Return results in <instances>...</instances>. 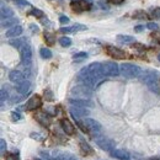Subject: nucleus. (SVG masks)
Here are the masks:
<instances>
[{
    "label": "nucleus",
    "mask_w": 160,
    "mask_h": 160,
    "mask_svg": "<svg viewBox=\"0 0 160 160\" xmlns=\"http://www.w3.org/2000/svg\"><path fill=\"white\" fill-rule=\"evenodd\" d=\"M158 73L153 70H145L142 72L140 74V80L147 85V88L153 91L154 94H160V84L158 79Z\"/></svg>",
    "instance_id": "f257e3e1"
},
{
    "label": "nucleus",
    "mask_w": 160,
    "mask_h": 160,
    "mask_svg": "<svg viewBox=\"0 0 160 160\" xmlns=\"http://www.w3.org/2000/svg\"><path fill=\"white\" fill-rule=\"evenodd\" d=\"M120 70H121V75L123 78H127V79L138 78V77H140V74H142V69H140L138 65L132 64V63H123V64H121Z\"/></svg>",
    "instance_id": "f03ea898"
},
{
    "label": "nucleus",
    "mask_w": 160,
    "mask_h": 160,
    "mask_svg": "<svg viewBox=\"0 0 160 160\" xmlns=\"http://www.w3.org/2000/svg\"><path fill=\"white\" fill-rule=\"evenodd\" d=\"M91 94H92V89L88 85H84V84L77 85L70 90V95H72L73 99H86V100H89Z\"/></svg>",
    "instance_id": "7ed1b4c3"
},
{
    "label": "nucleus",
    "mask_w": 160,
    "mask_h": 160,
    "mask_svg": "<svg viewBox=\"0 0 160 160\" xmlns=\"http://www.w3.org/2000/svg\"><path fill=\"white\" fill-rule=\"evenodd\" d=\"M78 80H79L81 84L90 86L91 89H92V88H95V86H96V82H98V80L95 79V78L89 73L88 67L82 68L79 73H78Z\"/></svg>",
    "instance_id": "20e7f679"
},
{
    "label": "nucleus",
    "mask_w": 160,
    "mask_h": 160,
    "mask_svg": "<svg viewBox=\"0 0 160 160\" xmlns=\"http://www.w3.org/2000/svg\"><path fill=\"white\" fill-rule=\"evenodd\" d=\"M95 143L98 144V147H100L102 150L105 152H112L115 149V140H112L108 137H105V136H96L94 137Z\"/></svg>",
    "instance_id": "39448f33"
},
{
    "label": "nucleus",
    "mask_w": 160,
    "mask_h": 160,
    "mask_svg": "<svg viewBox=\"0 0 160 160\" xmlns=\"http://www.w3.org/2000/svg\"><path fill=\"white\" fill-rule=\"evenodd\" d=\"M21 54V63L25 68H31L32 64V48L30 44H23L20 51Z\"/></svg>",
    "instance_id": "423d86ee"
},
{
    "label": "nucleus",
    "mask_w": 160,
    "mask_h": 160,
    "mask_svg": "<svg viewBox=\"0 0 160 160\" xmlns=\"http://www.w3.org/2000/svg\"><path fill=\"white\" fill-rule=\"evenodd\" d=\"M88 70H89V73H90L95 79L98 80V81L105 77V74H103V64H102V63L94 62V63L89 64V65H88Z\"/></svg>",
    "instance_id": "0eeeda50"
},
{
    "label": "nucleus",
    "mask_w": 160,
    "mask_h": 160,
    "mask_svg": "<svg viewBox=\"0 0 160 160\" xmlns=\"http://www.w3.org/2000/svg\"><path fill=\"white\" fill-rule=\"evenodd\" d=\"M103 74L105 77H117L121 74L120 67L115 62H105L103 63Z\"/></svg>",
    "instance_id": "6e6552de"
},
{
    "label": "nucleus",
    "mask_w": 160,
    "mask_h": 160,
    "mask_svg": "<svg viewBox=\"0 0 160 160\" xmlns=\"http://www.w3.org/2000/svg\"><path fill=\"white\" fill-rule=\"evenodd\" d=\"M69 112H70V115L73 116L74 120H79L80 117H86L90 113V111L86 107H84V106H77V105H70Z\"/></svg>",
    "instance_id": "1a4fd4ad"
},
{
    "label": "nucleus",
    "mask_w": 160,
    "mask_h": 160,
    "mask_svg": "<svg viewBox=\"0 0 160 160\" xmlns=\"http://www.w3.org/2000/svg\"><path fill=\"white\" fill-rule=\"evenodd\" d=\"M82 122L85 123V126H86L88 131H89V132H91V133H92L95 137L100 134L101 124L98 122V121L92 120V118H84V121H82Z\"/></svg>",
    "instance_id": "9d476101"
},
{
    "label": "nucleus",
    "mask_w": 160,
    "mask_h": 160,
    "mask_svg": "<svg viewBox=\"0 0 160 160\" xmlns=\"http://www.w3.org/2000/svg\"><path fill=\"white\" fill-rule=\"evenodd\" d=\"M106 52H107L108 56H111L115 59H124L127 57L126 52H123L122 49L117 48V47H113V46H107L106 47Z\"/></svg>",
    "instance_id": "9b49d317"
},
{
    "label": "nucleus",
    "mask_w": 160,
    "mask_h": 160,
    "mask_svg": "<svg viewBox=\"0 0 160 160\" xmlns=\"http://www.w3.org/2000/svg\"><path fill=\"white\" fill-rule=\"evenodd\" d=\"M41 106H42V99H41V96H38V95H33L30 100L27 101L25 108L28 110V111H32V110H37V108H40Z\"/></svg>",
    "instance_id": "f8f14e48"
},
{
    "label": "nucleus",
    "mask_w": 160,
    "mask_h": 160,
    "mask_svg": "<svg viewBox=\"0 0 160 160\" xmlns=\"http://www.w3.org/2000/svg\"><path fill=\"white\" fill-rule=\"evenodd\" d=\"M60 127H62V129L65 134H68V136L75 134V127L73 126V123L69 120H67V118L60 120Z\"/></svg>",
    "instance_id": "ddd939ff"
},
{
    "label": "nucleus",
    "mask_w": 160,
    "mask_h": 160,
    "mask_svg": "<svg viewBox=\"0 0 160 160\" xmlns=\"http://www.w3.org/2000/svg\"><path fill=\"white\" fill-rule=\"evenodd\" d=\"M22 31H23V28L21 27L20 25H16V26H14V27H10V28L5 32V36H6L8 38H16V37H19L20 35H22Z\"/></svg>",
    "instance_id": "4468645a"
},
{
    "label": "nucleus",
    "mask_w": 160,
    "mask_h": 160,
    "mask_svg": "<svg viewBox=\"0 0 160 160\" xmlns=\"http://www.w3.org/2000/svg\"><path fill=\"white\" fill-rule=\"evenodd\" d=\"M110 153H111V157H113V158H116L118 160H131L129 153L123 150V149H113Z\"/></svg>",
    "instance_id": "2eb2a0df"
},
{
    "label": "nucleus",
    "mask_w": 160,
    "mask_h": 160,
    "mask_svg": "<svg viewBox=\"0 0 160 160\" xmlns=\"http://www.w3.org/2000/svg\"><path fill=\"white\" fill-rule=\"evenodd\" d=\"M31 89V82L28 80H23L19 84H16V91L20 95H26Z\"/></svg>",
    "instance_id": "dca6fc26"
},
{
    "label": "nucleus",
    "mask_w": 160,
    "mask_h": 160,
    "mask_svg": "<svg viewBox=\"0 0 160 160\" xmlns=\"http://www.w3.org/2000/svg\"><path fill=\"white\" fill-rule=\"evenodd\" d=\"M88 27L85 25H80V23H77V25H73L70 27H62L59 28V31L62 33H72V32H78V31H84L86 30Z\"/></svg>",
    "instance_id": "f3484780"
},
{
    "label": "nucleus",
    "mask_w": 160,
    "mask_h": 160,
    "mask_svg": "<svg viewBox=\"0 0 160 160\" xmlns=\"http://www.w3.org/2000/svg\"><path fill=\"white\" fill-rule=\"evenodd\" d=\"M9 79H10L11 82L19 84V82L25 80V74H23L22 72H20V70H12V72H10V74H9Z\"/></svg>",
    "instance_id": "a211bd4d"
},
{
    "label": "nucleus",
    "mask_w": 160,
    "mask_h": 160,
    "mask_svg": "<svg viewBox=\"0 0 160 160\" xmlns=\"http://www.w3.org/2000/svg\"><path fill=\"white\" fill-rule=\"evenodd\" d=\"M35 120L37 121L38 123H41L42 126H44V127H49V124H51V118H49V116H48L47 113H44V112H38V113H36V115H35Z\"/></svg>",
    "instance_id": "6ab92c4d"
},
{
    "label": "nucleus",
    "mask_w": 160,
    "mask_h": 160,
    "mask_svg": "<svg viewBox=\"0 0 160 160\" xmlns=\"http://www.w3.org/2000/svg\"><path fill=\"white\" fill-rule=\"evenodd\" d=\"M72 9L80 12V11H84V10H89V9H90V5H89L85 0H75V1L72 4Z\"/></svg>",
    "instance_id": "aec40b11"
},
{
    "label": "nucleus",
    "mask_w": 160,
    "mask_h": 160,
    "mask_svg": "<svg viewBox=\"0 0 160 160\" xmlns=\"http://www.w3.org/2000/svg\"><path fill=\"white\" fill-rule=\"evenodd\" d=\"M80 152L82 155H92L94 154V149L85 142V140H80Z\"/></svg>",
    "instance_id": "412c9836"
},
{
    "label": "nucleus",
    "mask_w": 160,
    "mask_h": 160,
    "mask_svg": "<svg viewBox=\"0 0 160 160\" xmlns=\"http://www.w3.org/2000/svg\"><path fill=\"white\" fill-rule=\"evenodd\" d=\"M69 103L70 105H77V106H84V107H91L92 103L90 100L86 99H69Z\"/></svg>",
    "instance_id": "4be33fe9"
},
{
    "label": "nucleus",
    "mask_w": 160,
    "mask_h": 160,
    "mask_svg": "<svg viewBox=\"0 0 160 160\" xmlns=\"http://www.w3.org/2000/svg\"><path fill=\"white\" fill-rule=\"evenodd\" d=\"M19 23V19L18 18H9V19H5V20H1V27L5 28V27H14Z\"/></svg>",
    "instance_id": "5701e85b"
},
{
    "label": "nucleus",
    "mask_w": 160,
    "mask_h": 160,
    "mask_svg": "<svg viewBox=\"0 0 160 160\" xmlns=\"http://www.w3.org/2000/svg\"><path fill=\"white\" fill-rule=\"evenodd\" d=\"M116 40H117L118 43L128 44V43H133V42H134V37L128 36V35H118V36L116 37Z\"/></svg>",
    "instance_id": "b1692460"
},
{
    "label": "nucleus",
    "mask_w": 160,
    "mask_h": 160,
    "mask_svg": "<svg viewBox=\"0 0 160 160\" xmlns=\"http://www.w3.org/2000/svg\"><path fill=\"white\" fill-rule=\"evenodd\" d=\"M14 16V11L10 9V8H5V6H1V20H5V19H9V18H12Z\"/></svg>",
    "instance_id": "393cba45"
},
{
    "label": "nucleus",
    "mask_w": 160,
    "mask_h": 160,
    "mask_svg": "<svg viewBox=\"0 0 160 160\" xmlns=\"http://www.w3.org/2000/svg\"><path fill=\"white\" fill-rule=\"evenodd\" d=\"M44 41H46L47 44L53 46L56 43V36L53 33H51V32H44Z\"/></svg>",
    "instance_id": "a878e982"
},
{
    "label": "nucleus",
    "mask_w": 160,
    "mask_h": 160,
    "mask_svg": "<svg viewBox=\"0 0 160 160\" xmlns=\"http://www.w3.org/2000/svg\"><path fill=\"white\" fill-rule=\"evenodd\" d=\"M9 44L10 46H12V47H15V48H22V46L23 44H26L25 43V40H20V38H15V40H10L9 41Z\"/></svg>",
    "instance_id": "bb28decb"
},
{
    "label": "nucleus",
    "mask_w": 160,
    "mask_h": 160,
    "mask_svg": "<svg viewBox=\"0 0 160 160\" xmlns=\"http://www.w3.org/2000/svg\"><path fill=\"white\" fill-rule=\"evenodd\" d=\"M40 54L43 59H51V58H52V52H51V49H48V48H46V47L41 48Z\"/></svg>",
    "instance_id": "cd10ccee"
},
{
    "label": "nucleus",
    "mask_w": 160,
    "mask_h": 160,
    "mask_svg": "<svg viewBox=\"0 0 160 160\" xmlns=\"http://www.w3.org/2000/svg\"><path fill=\"white\" fill-rule=\"evenodd\" d=\"M86 58H88V53L86 52H79V53L73 56V59L75 62H81V60H85Z\"/></svg>",
    "instance_id": "c85d7f7f"
},
{
    "label": "nucleus",
    "mask_w": 160,
    "mask_h": 160,
    "mask_svg": "<svg viewBox=\"0 0 160 160\" xmlns=\"http://www.w3.org/2000/svg\"><path fill=\"white\" fill-rule=\"evenodd\" d=\"M9 99V92L6 90V86H2L1 88V106H4L5 101Z\"/></svg>",
    "instance_id": "c756f323"
},
{
    "label": "nucleus",
    "mask_w": 160,
    "mask_h": 160,
    "mask_svg": "<svg viewBox=\"0 0 160 160\" xmlns=\"http://www.w3.org/2000/svg\"><path fill=\"white\" fill-rule=\"evenodd\" d=\"M40 155L44 160H54L53 155H52V153H51V152H47V150H41Z\"/></svg>",
    "instance_id": "7c9ffc66"
},
{
    "label": "nucleus",
    "mask_w": 160,
    "mask_h": 160,
    "mask_svg": "<svg viewBox=\"0 0 160 160\" xmlns=\"http://www.w3.org/2000/svg\"><path fill=\"white\" fill-rule=\"evenodd\" d=\"M59 43L60 46H63V47H70L72 46V40L69 37H60Z\"/></svg>",
    "instance_id": "2f4dec72"
},
{
    "label": "nucleus",
    "mask_w": 160,
    "mask_h": 160,
    "mask_svg": "<svg viewBox=\"0 0 160 160\" xmlns=\"http://www.w3.org/2000/svg\"><path fill=\"white\" fill-rule=\"evenodd\" d=\"M30 14L32 15V16H35V18H38V19H41L44 14H43V11H41V10H38V9H36V8H33L31 11H30Z\"/></svg>",
    "instance_id": "473e14b6"
},
{
    "label": "nucleus",
    "mask_w": 160,
    "mask_h": 160,
    "mask_svg": "<svg viewBox=\"0 0 160 160\" xmlns=\"http://www.w3.org/2000/svg\"><path fill=\"white\" fill-rule=\"evenodd\" d=\"M133 18H136V19H147L148 15H147L144 11H136V12L133 14Z\"/></svg>",
    "instance_id": "72a5a7b5"
},
{
    "label": "nucleus",
    "mask_w": 160,
    "mask_h": 160,
    "mask_svg": "<svg viewBox=\"0 0 160 160\" xmlns=\"http://www.w3.org/2000/svg\"><path fill=\"white\" fill-rule=\"evenodd\" d=\"M44 98H46V100H47V101L53 100V94H52V91H51L49 89L44 90Z\"/></svg>",
    "instance_id": "f704fd0d"
},
{
    "label": "nucleus",
    "mask_w": 160,
    "mask_h": 160,
    "mask_svg": "<svg viewBox=\"0 0 160 160\" xmlns=\"http://www.w3.org/2000/svg\"><path fill=\"white\" fill-rule=\"evenodd\" d=\"M152 16H153L154 19H157V20H160V8H157V9L153 10Z\"/></svg>",
    "instance_id": "c9c22d12"
},
{
    "label": "nucleus",
    "mask_w": 160,
    "mask_h": 160,
    "mask_svg": "<svg viewBox=\"0 0 160 160\" xmlns=\"http://www.w3.org/2000/svg\"><path fill=\"white\" fill-rule=\"evenodd\" d=\"M0 150H1V154H4L6 150V142L4 139L0 140Z\"/></svg>",
    "instance_id": "e433bc0d"
},
{
    "label": "nucleus",
    "mask_w": 160,
    "mask_h": 160,
    "mask_svg": "<svg viewBox=\"0 0 160 160\" xmlns=\"http://www.w3.org/2000/svg\"><path fill=\"white\" fill-rule=\"evenodd\" d=\"M11 118H12V121H20L21 120V115L19 113V112H11Z\"/></svg>",
    "instance_id": "4c0bfd02"
},
{
    "label": "nucleus",
    "mask_w": 160,
    "mask_h": 160,
    "mask_svg": "<svg viewBox=\"0 0 160 160\" xmlns=\"http://www.w3.org/2000/svg\"><path fill=\"white\" fill-rule=\"evenodd\" d=\"M147 28H149V30H158L159 27H158V25L155 22H149V23H147Z\"/></svg>",
    "instance_id": "58836bf2"
},
{
    "label": "nucleus",
    "mask_w": 160,
    "mask_h": 160,
    "mask_svg": "<svg viewBox=\"0 0 160 160\" xmlns=\"http://www.w3.org/2000/svg\"><path fill=\"white\" fill-rule=\"evenodd\" d=\"M30 28H31V31H32L33 33H38V32H40L38 26H37V25H35V23H31V25H30Z\"/></svg>",
    "instance_id": "ea45409f"
},
{
    "label": "nucleus",
    "mask_w": 160,
    "mask_h": 160,
    "mask_svg": "<svg viewBox=\"0 0 160 160\" xmlns=\"http://www.w3.org/2000/svg\"><path fill=\"white\" fill-rule=\"evenodd\" d=\"M15 1H16V4L20 5V6H28V5H30L28 1H26V0H15Z\"/></svg>",
    "instance_id": "a19ab883"
},
{
    "label": "nucleus",
    "mask_w": 160,
    "mask_h": 160,
    "mask_svg": "<svg viewBox=\"0 0 160 160\" xmlns=\"http://www.w3.org/2000/svg\"><path fill=\"white\" fill-rule=\"evenodd\" d=\"M31 138L37 140H42V136H41L40 133H31Z\"/></svg>",
    "instance_id": "79ce46f5"
},
{
    "label": "nucleus",
    "mask_w": 160,
    "mask_h": 160,
    "mask_svg": "<svg viewBox=\"0 0 160 160\" xmlns=\"http://www.w3.org/2000/svg\"><path fill=\"white\" fill-rule=\"evenodd\" d=\"M59 21H60V23H68L69 22V18H67V16H60L59 18Z\"/></svg>",
    "instance_id": "37998d69"
},
{
    "label": "nucleus",
    "mask_w": 160,
    "mask_h": 160,
    "mask_svg": "<svg viewBox=\"0 0 160 160\" xmlns=\"http://www.w3.org/2000/svg\"><path fill=\"white\" fill-rule=\"evenodd\" d=\"M110 1H111L112 4H116V5H117V4H122L124 0H110Z\"/></svg>",
    "instance_id": "c03bdc74"
},
{
    "label": "nucleus",
    "mask_w": 160,
    "mask_h": 160,
    "mask_svg": "<svg viewBox=\"0 0 160 160\" xmlns=\"http://www.w3.org/2000/svg\"><path fill=\"white\" fill-rule=\"evenodd\" d=\"M134 30H136L137 32H140V31H143V30H144V25H143V26H137Z\"/></svg>",
    "instance_id": "a18cd8bd"
},
{
    "label": "nucleus",
    "mask_w": 160,
    "mask_h": 160,
    "mask_svg": "<svg viewBox=\"0 0 160 160\" xmlns=\"http://www.w3.org/2000/svg\"><path fill=\"white\" fill-rule=\"evenodd\" d=\"M6 160H18V157H15V155H9V157H6Z\"/></svg>",
    "instance_id": "49530a36"
},
{
    "label": "nucleus",
    "mask_w": 160,
    "mask_h": 160,
    "mask_svg": "<svg viewBox=\"0 0 160 160\" xmlns=\"http://www.w3.org/2000/svg\"><path fill=\"white\" fill-rule=\"evenodd\" d=\"M158 59H159V62H160V54L158 56Z\"/></svg>",
    "instance_id": "de8ad7c7"
},
{
    "label": "nucleus",
    "mask_w": 160,
    "mask_h": 160,
    "mask_svg": "<svg viewBox=\"0 0 160 160\" xmlns=\"http://www.w3.org/2000/svg\"><path fill=\"white\" fill-rule=\"evenodd\" d=\"M86 1H92V0H86Z\"/></svg>",
    "instance_id": "09e8293b"
},
{
    "label": "nucleus",
    "mask_w": 160,
    "mask_h": 160,
    "mask_svg": "<svg viewBox=\"0 0 160 160\" xmlns=\"http://www.w3.org/2000/svg\"><path fill=\"white\" fill-rule=\"evenodd\" d=\"M36 160H40V159H36Z\"/></svg>",
    "instance_id": "8fccbe9b"
},
{
    "label": "nucleus",
    "mask_w": 160,
    "mask_h": 160,
    "mask_svg": "<svg viewBox=\"0 0 160 160\" xmlns=\"http://www.w3.org/2000/svg\"><path fill=\"white\" fill-rule=\"evenodd\" d=\"M74 1H75V0H74Z\"/></svg>",
    "instance_id": "3c124183"
}]
</instances>
